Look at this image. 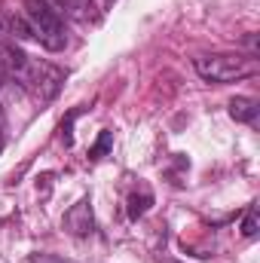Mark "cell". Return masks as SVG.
<instances>
[{"mask_svg":"<svg viewBox=\"0 0 260 263\" xmlns=\"http://www.w3.org/2000/svg\"><path fill=\"white\" fill-rule=\"evenodd\" d=\"M25 22L34 34V40L43 43L49 52H62L67 46L65 22L49 0H25Z\"/></svg>","mask_w":260,"mask_h":263,"instance_id":"cell-1","label":"cell"},{"mask_svg":"<svg viewBox=\"0 0 260 263\" xmlns=\"http://www.w3.org/2000/svg\"><path fill=\"white\" fill-rule=\"evenodd\" d=\"M196 73L208 83H236L251 73V62L242 55H199Z\"/></svg>","mask_w":260,"mask_h":263,"instance_id":"cell-2","label":"cell"},{"mask_svg":"<svg viewBox=\"0 0 260 263\" xmlns=\"http://www.w3.org/2000/svg\"><path fill=\"white\" fill-rule=\"evenodd\" d=\"M62 83H65V73H62L59 67L46 65V62H34V59H31V65H28V73L22 77V86H28V89H31L34 95H40L43 101L55 98L59 89H62Z\"/></svg>","mask_w":260,"mask_h":263,"instance_id":"cell-3","label":"cell"},{"mask_svg":"<svg viewBox=\"0 0 260 263\" xmlns=\"http://www.w3.org/2000/svg\"><path fill=\"white\" fill-rule=\"evenodd\" d=\"M65 230L70 236H89L92 227H95V217H92V202L89 199H80L77 205H70V211L65 214Z\"/></svg>","mask_w":260,"mask_h":263,"instance_id":"cell-4","label":"cell"},{"mask_svg":"<svg viewBox=\"0 0 260 263\" xmlns=\"http://www.w3.org/2000/svg\"><path fill=\"white\" fill-rule=\"evenodd\" d=\"M230 117L236 123H254L257 120V101L254 98H233L230 101Z\"/></svg>","mask_w":260,"mask_h":263,"instance_id":"cell-5","label":"cell"},{"mask_svg":"<svg viewBox=\"0 0 260 263\" xmlns=\"http://www.w3.org/2000/svg\"><path fill=\"white\" fill-rule=\"evenodd\" d=\"M150 205H153V196H150V190H141V196L135 193V196L129 199V214H132V217H141V214H144Z\"/></svg>","mask_w":260,"mask_h":263,"instance_id":"cell-6","label":"cell"},{"mask_svg":"<svg viewBox=\"0 0 260 263\" xmlns=\"http://www.w3.org/2000/svg\"><path fill=\"white\" fill-rule=\"evenodd\" d=\"M62 6L73 18H89L92 15V0H62Z\"/></svg>","mask_w":260,"mask_h":263,"instance_id":"cell-7","label":"cell"},{"mask_svg":"<svg viewBox=\"0 0 260 263\" xmlns=\"http://www.w3.org/2000/svg\"><path fill=\"white\" fill-rule=\"evenodd\" d=\"M110 144H114V135H110V132H101L98 141H95V147L89 150V159H101V156L110 150Z\"/></svg>","mask_w":260,"mask_h":263,"instance_id":"cell-8","label":"cell"},{"mask_svg":"<svg viewBox=\"0 0 260 263\" xmlns=\"http://www.w3.org/2000/svg\"><path fill=\"white\" fill-rule=\"evenodd\" d=\"M242 233L251 239V236H257V205H251L248 208V214H245V220H242Z\"/></svg>","mask_w":260,"mask_h":263,"instance_id":"cell-9","label":"cell"},{"mask_svg":"<svg viewBox=\"0 0 260 263\" xmlns=\"http://www.w3.org/2000/svg\"><path fill=\"white\" fill-rule=\"evenodd\" d=\"M31 263H65L59 254H31Z\"/></svg>","mask_w":260,"mask_h":263,"instance_id":"cell-10","label":"cell"},{"mask_svg":"<svg viewBox=\"0 0 260 263\" xmlns=\"http://www.w3.org/2000/svg\"><path fill=\"white\" fill-rule=\"evenodd\" d=\"M0 150H3V135H0Z\"/></svg>","mask_w":260,"mask_h":263,"instance_id":"cell-11","label":"cell"}]
</instances>
